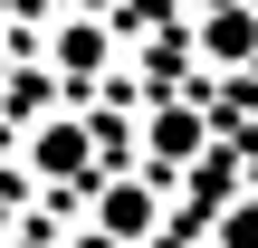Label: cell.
Wrapping results in <instances>:
<instances>
[{
	"label": "cell",
	"mask_w": 258,
	"mask_h": 248,
	"mask_svg": "<svg viewBox=\"0 0 258 248\" xmlns=\"http://www.w3.org/2000/svg\"><path fill=\"white\" fill-rule=\"evenodd\" d=\"M153 220H163V201H153L144 182H105V191H96V229H105V239H153Z\"/></svg>",
	"instance_id": "cell-1"
},
{
	"label": "cell",
	"mask_w": 258,
	"mask_h": 248,
	"mask_svg": "<svg viewBox=\"0 0 258 248\" xmlns=\"http://www.w3.org/2000/svg\"><path fill=\"white\" fill-rule=\"evenodd\" d=\"M105 48H115V38H105V19H57L48 67H57V76H96V67H105Z\"/></svg>",
	"instance_id": "cell-2"
},
{
	"label": "cell",
	"mask_w": 258,
	"mask_h": 248,
	"mask_svg": "<svg viewBox=\"0 0 258 248\" xmlns=\"http://www.w3.org/2000/svg\"><path fill=\"white\" fill-rule=\"evenodd\" d=\"M201 134H211V124H201L191 105H153V124H144L153 162H191V153H201Z\"/></svg>",
	"instance_id": "cell-3"
},
{
	"label": "cell",
	"mask_w": 258,
	"mask_h": 248,
	"mask_svg": "<svg viewBox=\"0 0 258 248\" xmlns=\"http://www.w3.org/2000/svg\"><path fill=\"white\" fill-rule=\"evenodd\" d=\"M201 48H211L220 67H239V57L258 48V19H249V10H230V0H220V10L201 19Z\"/></svg>",
	"instance_id": "cell-4"
},
{
	"label": "cell",
	"mask_w": 258,
	"mask_h": 248,
	"mask_svg": "<svg viewBox=\"0 0 258 248\" xmlns=\"http://www.w3.org/2000/svg\"><path fill=\"white\" fill-rule=\"evenodd\" d=\"M77 153H86L77 124H48V134H38V172H77Z\"/></svg>",
	"instance_id": "cell-5"
},
{
	"label": "cell",
	"mask_w": 258,
	"mask_h": 248,
	"mask_svg": "<svg viewBox=\"0 0 258 248\" xmlns=\"http://www.w3.org/2000/svg\"><path fill=\"white\" fill-rule=\"evenodd\" d=\"M220 248H258V201H239V210L220 220Z\"/></svg>",
	"instance_id": "cell-6"
},
{
	"label": "cell",
	"mask_w": 258,
	"mask_h": 248,
	"mask_svg": "<svg viewBox=\"0 0 258 248\" xmlns=\"http://www.w3.org/2000/svg\"><path fill=\"white\" fill-rule=\"evenodd\" d=\"M29 248H38V239H29Z\"/></svg>",
	"instance_id": "cell-7"
}]
</instances>
